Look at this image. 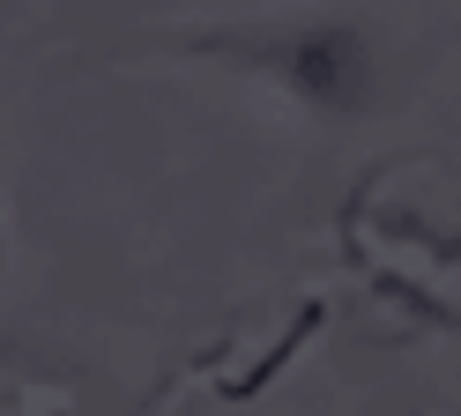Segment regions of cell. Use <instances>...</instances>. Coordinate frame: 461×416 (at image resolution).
Here are the masks:
<instances>
[{"mask_svg": "<svg viewBox=\"0 0 461 416\" xmlns=\"http://www.w3.org/2000/svg\"><path fill=\"white\" fill-rule=\"evenodd\" d=\"M291 75L305 82V97H321V104H357L365 52H357V38H342V30H321V38H305L291 52Z\"/></svg>", "mask_w": 461, "mask_h": 416, "instance_id": "1", "label": "cell"}]
</instances>
